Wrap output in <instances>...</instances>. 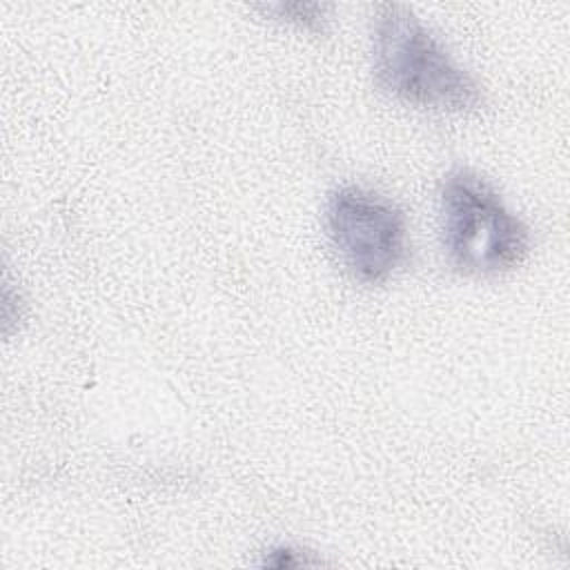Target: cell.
I'll list each match as a JSON object with an SVG mask.
<instances>
[{"label":"cell","instance_id":"cell-1","mask_svg":"<svg viewBox=\"0 0 570 570\" xmlns=\"http://www.w3.org/2000/svg\"><path fill=\"white\" fill-rule=\"evenodd\" d=\"M374 71L392 96L425 109L472 111L479 85L403 4H381L374 27Z\"/></svg>","mask_w":570,"mask_h":570},{"label":"cell","instance_id":"cell-2","mask_svg":"<svg viewBox=\"0 0 570 570\" xmlns=\"http://www.w3.org/2000/svg\"><path fill=\"white\" fill-rule=\"evenodd\" d=\"M443 245L452 265L465 274H499L519 265L528 252L525 225L474 171L454 169L441 189Z\"/></svg>","mask_w":570,"mask_h":570},{"label":"cell","instance_id":"cell-3","mask_svg":"<svg viewBox=\"0 0 570 570\" xmlns=\"http://www.w3.org/2000/svg\"><path fill=\"white\" fill-rule=\"evenodd\" d=\"M327 234L345 269L365 285L387 281L403 263L407 225L385 196L363 187H341L327 203Z\"/></svg>","mask_w":570,"mask_h":570},{"label":"cell","instance_id":"cell-4","mask_svg":"<svg viewBox=\"0 0 570 570\" xmlns=\"http://www.w3.org/2000/svg\"><path fill=\"white\" fill-rule=\"evenodd\" d=\"M263 9L267 13H276V18H283L287 22L318 31L323 27V20L330 7L321 2H285V4L281 2V4H267Z\"/></svg>","mask_w":570,"mask_h":570},{"label":"cell","instance_id":"cell-5","mask_svg":"<svg viewBox=\"0 0 570 570\" xmlns=\"http://www.w3.org/2000/svg\"><path fill=\"white\" fill-rule=\"evenodd\" d=\"M267 566L274 568H296V566H307V563H321L318 559H307L303 552L292 550V548H274L272 554L265 559Z\"/></svg>","mask_w":570,"mask_h":570}]
</instances>
